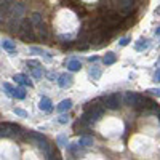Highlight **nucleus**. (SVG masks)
<instances>
[{
    "label": "nucleus",
    "instance_id": "obj_12",
    "mask_svg": "<svg viewBox=\"0 0 160 160\" xmlns=\"http://www.w3.org/2000/svg\"><path fill=\"white\" fill-rule=\"evenodd\" d=\"M149 48V40L148 38H139L138 42H136V50L138 51H144V50H148Z\"/></svg>",
    "mask_w": 160,
    "mask_h": 160
},
{
    "label": "nucleus",
    "instance_id": "obj_17",
    "mask_svg": "<svg viewBox=\"0 0 160 160\" xmlns=\"http://www.w3.org/2000/svg\"><path fill=\"white\" fill-rule=\"evenodd\" d=\"M90 75L93 77V80H98V78L101 77V69L96 68V66H93V68L90 69Z\"/></svg>",
    "mask_w": 160,
    "mask_h": 160
},
{
    "label": "nucleus",
    "instance_id": "obj_2",
    "mask_svg": "<svg viewBox=\"0 0 160 160\" xmlns=\"http://www.w3.org/2000/svg\"><path fill=\"white\" fill-rule=\"evenodd\" d=\"M19 37L24 38V40H31L34 42L35 40V34H34V22L29 21V19H24L21 22V28H19Z\"/></svg>",
    "mask_w": 160,
    "mask_h": 160
},
{
    "label": "nucleus",
    "instance_id": "obj_16",
    "mask_svg": "<svg viewBox=\"0 0 160 160\" xmlns=\"http://www.w3.org/2000/svg\"><path fill=\"white\" fill-rule=\"evenodd\" d=\"M13 96L18 98V99H24L26 98V90L24 88H15V91H13Z\"/></svg>",
    "mask_w": 160,
    "mask_h": 160
},
{
    "label": "nucleus",
    "instance_id": "obj_7",
    "mask_svg": "<svg viewBox=\"0 0 160 160\" xmlns=\"http://www.w3.org/2000/svg\"><path fill=\"white\" fill-rule=\"evenodd\" d=\"M104 106L108 109H118L120 108V95H109L102 98Z\"/></svg>",
    "mask_w": 160,
    "mask_h": 160
},
{
    "label": "nucleus",
    "instance_id": "obj_27",
    "mask_svg": "<svg viewBox=\"0 0 160 160\" xmlns=\"http://www.w3.org/2000/svg\"><path fill=\"white\" fill-rule=\"evenodd\" d=\"M155 82H160V69H157L155 72Z\"/></svg>",
    "mask_w": 160,
    "mask_h": 160
},
{
    "label": "nucleus",
    "instance_id": "obj_23",
    "mask_svg": "<svg viewBox=\"0 0 160 160\" xmlns=\"http://www.w3.org/2000/svg\"><path fill=\"white\" fill-rule=\"evenodd\" d=\"M69 122V117L68 115H61L59 117V123H68Z\"/></svg>",
    "mask_w": 160,
    "mask_h": 160
},
{
    "label": "nucleus",
    "instance_id": "obj_19",
    "mask_svg": "<svg viewBox=\"0 0 160 160\" xmlns=\"http://www.w3.org/2000/svg\"><path fill=\"white\" fill-rule=\"evenodd\" d=\"M78 144H82V146H90V144H93V139H91V138H88V136L80 138V142H78Z\"/></svg>",
    "mask_w": 160,
    "mask_h": 160
},
{
    "label": "nucleus",
    "instance_id": "obj_21",
    "mask_svg": "<svg viewBox=\"0 0 160 160\" xmlns=\"http://www.w3.org/2000/svg\"><path fill=\"white\" fill-rule=\"evenodd\" d=\"M3 88H5V91H7V95H8V96H13V91H15V90H13L8 83H3Z\"/></svg>",
    "mask_w": 160,
    "mask_h": 160
},
{
    "label": "nucleus",
    "instance_id": "obj_15",
    "mask_svg": "<svg viewBox=\"0 0 160 160\" xmlns=\"http://www.w3.org/2000/svg\"><path fill=\"white\" fill-rule=\"evenodd\" d=\"M68 68H69V71H80L82 64H80V61L72 59V61H69V62H68Z\"/></svg>",
    "mask_w": 160,
    "mask_h": 160
},
{
    "label": "nucleus",
    "instance_id": "obj_5",
    "mask_svg": "<svg viewBox=\"0 0 160 160\" xmlns=\"http://www.w3.org/2000/svg\"><path fill=\"white\" fill-rule=\"evenodd\" d=\"M29 138H31L34 142H37V146L43 151V154H45V155H48V152H50V149H51V148L48 146V141H47L42 135H38V133H29Z\"/></svg>",
    "mask_w": 160,
    "mask_h": 160
},
{
    "label": "nucleus",
    "instance_id": "obj_22",
    "mask_svg": "<svg viewBox=\"0 0 160 160\" xmlns=\"http://www.w3.org/2000/svg\"><path fill=\"white\" fill-rule=\"evenodd\" d=\"M42 75H43L42 69H38V68H34V77H35V78H40Z\"/></svg>",
    "mask_w": 160,
    "mask_h": 160
},
{
    "label": "nucleus",
    "instance_id": "obj_11",
    "mask_svg": "<svg viewBox=\"0 0 160 160\" xmlns=\"http://www.w3.org/2000/svg\"><path fill=\"white\" fill-rule=\"evenodd\" d=\"M71 108H72V101H71V99H64V101H61V102H59V106H58V112L69 111Z\"/></svg>",
    "mask_w": 160,
    "mask_h": 160
},
{
    "label": "nucleus",
    "instance_id": "obj_4",
    "mask_svg": "<svg viewBox=\"0 0 160 160\" xmlns=\"http://www.w3.org/2000/svg\"><path fill=\"white\" fill-rule=\"evenodd\" d=\"M22 11H24L22 5L18 3V5H16V11L11 15V19H10V22H8L11 32H19L18 29L21 28V26H19V21H21V16H22Z\"/></svg>",
    "mask_w": 160,
    "mask_h": 160
},
{
    "label": "nucleus",
    "instance_id": "obj_26",
    "mask_svg": "<svg viewBox=\"0 0 160 160\" xmlns=\"http://www.w3.org/2000/svg\"><path fill=\"white\" fill-rule=\"evenodd\" d=\"M16 114H18V115H21V117H26V115H28V114H26L24 111H21V109H16Z\"/></svg>",
    "mask_w": 160,
    "mask_h": 160
},
{
    "label": "nucleus",
    "instance_id": "obj_9",
    "mask_svg": "<svg viewBox=\"0 0 160 160\" xmlns=\"http://www.w3.org/2000/svg\"><path fill=\"white\" fill-rule=\"evenodd\" d=\"M138 93H127V96H125V102L128 104V106H133L135 108V104H136V101H138Z\"/></svg>",
    "mask_w": 160,
    "mask_h": 160
},
{
    "label": "nucleus",
    "instance_id": "obj_28",
    "mask_svg": "<svg viewBox=\"0 0 160 160\" xmlns=\"http://www.w3.org/2000/svg\"><path fill=\"white\" fill-rule=\"evenodd\" d=\"M155 34H157V35H160V28H158V29L155 31Z\"/></svg>",
    "mask_w": 160,
    "mask_h": 160
},
{
    "label": "nucleus",
    "instance_id": "obj_10",
    "mask_svg": "<svg viewBox=\"0 0 160 160\" xmlns=\"http://www.w3.org/2000/svg\"><path fill=\"white\" fill-rule=\"evenodd\" d=\"M15 80H16L18 83H24V85H29V87H32L31 78H29L28 75H24V74H18V75H15Z\"/></svg>",
    "mask_w": 160,
    "mask_h": 160
},
{
    "label": "nucleus",
    "instance_id": "obj_24",
    "mask_svg": "<svg viewBox=\"0 0 160 160\" xmlns=\"http://www.w3.org/2000/svg\"><path fill=\"white\" fill-rule=\"evenodd\" d=\"M58 144L59 146H66V136H58Z\"/></svg>",
    "mask_w": 160,
    "mask_h": 160
},
{
    "label": "nucleus",
    "instance_id": "obj_20",
    "mask_svg": "<svg viewBox=\"0 0 160 160\" xmlns=\"http://www.w3.org/2000/svg\"><path fill=\"white\" fill-rule=\"evenodd\" d=\"M148 93H151V95L160 98V88H151V90H148Z\"/></svg>",
    "mask_w": 160,
    "mask_h": 160
},
{
    "label": "nucleus",
    "instance_id": "obj_14",
    "mask_svg": "<svg viewBox=\"0 0 160 160\" xmlns=\"http://www.w3.org/2000/svg\"><path fill=\"white\" fill-rule=\"evenodd\" d=\"M102 61H104L106 66H111V64H114L117 61V56L114 55V53H106V56L102 58Z\"/></svg>",
    "mask_w": 160,
    "mask_h": 160
},
{
    "label": "nucleus",
    "instance_id": "obj_8",
    "mask_svg": "<svg viewBox=\"0 0 160 160\" xmlns=\"http://www.w3.org/2000/svg\"><path fill=\"white\" fill-rule=\"evenodd\" d=\"M72 83H74V78H72L71 74H61V75H59L58 85H59L61 88H69V87H72Z\"/></svg>",
    "mask_w": 160,
    "mask_h": 160
},
{
    "label": "nucleus",
    "instance_id": "obj_18",
    "mask_svg": "<svg viewBox=\"0 0 160 160\" xmlns=\"http://www.w3.org/2000/svg\"><path fill=\"white\" fill-rule=\"evenodd\" d=\"M2 47L5 48V50H8V51H15V43H13V42H10V40H3V42H2Z\"/></svg>",
    "mask_w": 160,
    "mask_h": 160
},
{
    "label": "nucleus",
    "instance_id": "obj_3",
    "mask_svg": "<svg viewBox=\"0 0 160 160\" xmlns=\"http://www.w3.org/2000/svg\"><path fill=\"white\" fill-rule=\"evenodd\" d=\"M123 18L118 15V13L115 11H109V13H106L104 18H102V24L106 26V28H109V29H115L118 28L120 24H122Z\"/></svg>",
    "mask_w": 160,
    "mask_h": 160
},
{
    "label": "nucleus",
    "instance_id": "obj_13",
    "mask_svg": "<svg viewBox=\"0 0 160 160\" xmlns=\"http://www.w3.org/2000/svg\"><path fill=\"white\" fill-rule=\"evenodd\" d=\"M38 108L42 109V111H45V112L51 111V101H50L48 98H42V99H40V104H38Z\"/></svg>",
    "mask_w": 160,
    "mask_h": 160
},
{
    "label": "nucleus",
    "instance_id": "obj_25",
    "mask_svg": "<svg viewBox=\"0 0 160 160\" xmlns=\"http://www.w3.org/2000/svg\"><path fill=\"white\" fill-rule=\"evenodd\" d=\"M128 42H130V38H128V37H123L122 40H120V45H122V47H125Z\"/></svg>",
    "mask_w": 160,
    "mask_h": 160
},
{
    "label": "nucleus",
    "instance_id": "obj_6",
    "mask_svg": "<svg viewBox=\"0 0 160 160\" xmlns=\"http://www.w3.org/2000/svg\"><path fill=\"white\" fill-rule=\"evenodd\" d=\"M32 22L37 26V29H38V32H40V37H42V40H47L48 31H47V26L43 24V21H42V18H40L38 13H34V15H32Z\"/></svg>",
    "mask_w": 160,
    "mask_h": 160
},
{
    "label": "nucleus",
    "instance_id": "obj_1",
    "mask_svg": "<svg viewBox=\"0 0 160 160\" xmlns=\"http://www.w3.org/2000/svg\"><path fill=\"white\" fill-rule=\"evenodd\" d=\"M102 112H104L102 106H99V104H96V102H95V104H88V108L85 109L82 118L87 120L88 123H93V122H96V120L102 115Z\"/></svg>",
    "mask_w": 160,
    "mask_h": 160
}]
</instances>
